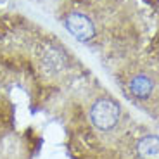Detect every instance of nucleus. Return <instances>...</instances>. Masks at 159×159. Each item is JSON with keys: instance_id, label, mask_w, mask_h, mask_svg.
I'll use <instances>...</instances> for the list:
<instances>
[{"instance_id": "obj_1", "label": "nucleus", "mask_w": 159, "mask_h": 159, "mask_svg": "<svg viewBox=\"0 0 159 159\" xmlns=\"http://www.w3.org/2000/svg\"><path fill=\"white\" fill-rule=\"evenodd\" d=\"M90 119L99 130H111L119 119V106L109 99L97 100L90 109Z\"/></svg>"}, {"instance_id": "obj_2", "label": "nucleus", "mask_w": 159, "mask_h": 159, "mask_svg": "<svg viewBox=\"0 0 159 159\" xmlns=\"http://www.w3.org/2000/svg\"><path fill=\"white\" fill-rule=\"evenodd\" d=\"M64 24H66L68 31L80 42H88L95 35V28H93V23L90 21V17H87L85 14H80V12L69 14Z\"/></svg>"}, {"instance_id": "obj_3", "label": "nucleus", "mask_w": 159, "mask_h": 159, "mask_svg": "<svg viewBox=\"0 0 159 159\" xmlns=\"http://www.w3.org/2000/svg\"><path fill=\"white\" fill-rule=\"evenodd\" d=\"M139 156L142 159H159V137L147 135L137 145Z\"/></svg>"}, {"instance_id": "obj_4", "label": "nucleus", "mask_w": 159, "mask_h": 159, "mask_svg": "<svg viewBox=\"0 0 159 159\" xmlns=\"http://www.w3.org/2000/svg\"><path fill=\"white\" fill-rule=\"evenodd\" d=\"M42 61H43L45 68H47L48 71H52V73L59 71V69L64 66V56H62V52L57 50V48H48V50L43 54Z\"/></svg>"}, {"instance_id": "obj_5", "label": "nucleus", "mask_w": 159, "mask_h": 159, "mask_svg": "<svg viewBox=\"0 0 159 159\" xmlns=\"http://www.w3.org/2000/svg\"><path fill=\"white\" fill-rule=\"evenodd\" d=\"M130 90H131V93L137 95V97H147L152 90V81L147 76H142V75L135 76L130 83Z\"/></svg>"}]
</instances>
